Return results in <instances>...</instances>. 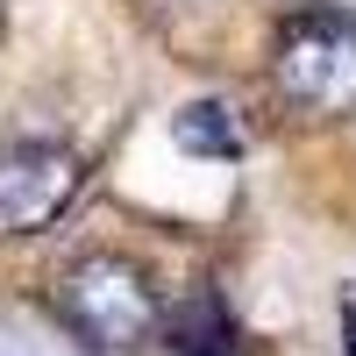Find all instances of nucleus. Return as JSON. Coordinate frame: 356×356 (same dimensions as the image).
<instances>
[{
    "label": "nucleus",
    "instance_id": "6",
    "mask_svg": "<svg viewBox=\"0 0 356 356\" xmlns=\"http://www.w3.org/2000/svg\"><path fill=\"white\" fill-rule=\"evenodd\" d=\"M157 8H207V0H157Z\"/></svg>",
    "mask_w": 356,
    "mask_h": 356
},
{
    "label": "nucleus",
    "instance_id": "2",
    "mask_svg": "<svg viewBox=\"0 0 356 356\" xmlns=\"http://www.w3.org/2000/svg\"><path fill=\"white\" fill-rule=\"evenodd\" d=\"M57 328H65L86 356H129L164 328V307L150 278L122 257H79L57 278Z\"/></svg>",
    "mask_w": 356,
    "mask_h": 356
},
{
    "label": "nucleus",
    "instance_id": "1",
    "mask_svg": "<svg viewBox=\"0 0 356 356\" xmlns=\"http://www.w3.org/2000/svg\"><path fill=\"white\" fill-rule=\"evenodd\" d=\"M271 86L292 114L335 122L356 114V15L349 8H300L271 43Z\"/></svg>",
    "mask_w": 356,
    "mask_h": 356
},
{
    "label": "nucleus",
    "instance_id": "5",
    "mask_svg": "<svg viewBox=\"0 0 356 356\" xmlns=\"http://www.w3.org/2000/svg\"><path fill=\"white\" fill-rule=\"evenodd\" d=\"M0 356H86V349L36 314H0Z\"/></svg>",
    "mask_w": 356,
    "mask_h": 356
},
{
    "label": "nucleus",
    "instance_id": "3",
    "mask_svg": "<svg viewBox=\"0 0 356 356\" xmlns=\"http://www.w3.org/2000/svg\"><path fill=\"white\" fill-rule=\"evenodd\" d=\"M79 186H86V171L65 143H8L0 150V228L8 235L50 228L79 200Z\"/></svg>",
    "mask_w": 356,
    "mask_h": 356
},
{
    "label": "nucleus",
    "instance_id": "7",
    "mask_svg": "<svg viewBox=\"0 0 356 356\" xmlns=\"http://www.w3.org/2000/svg\"><path fill=\"white\" fill-rule=\"evenodd\" d=\"M349 321H356V307H349Z\"/></svg>",
    "mask_w": 356,
    "mask_h": 356
},
{
    "label": "nucleus",
    "instance_id": "4",
    "mask_svg": "<svg viewBox=\"0 0 356 356\" xmlns=\"http://www.w3.org/2000/svg\"><path fill=\"white\" fill-rule=\"evenodd\" d=\"M171 143L186 157H207V164H228V157H243V114H235L228 100H186L171 114Z\"/></svg>",
    "mask_w": 356,
    "mask_h": 356
},
{
    "label": "nucleus",
    "instance_id": "8",
    "mask_svg": "<svg viewBox=\"0 0 356 356\" xmlns=\"http://www.w3.org/2000/svg\"><path fill=\"white\" fill-rule=\"evenodd\" d=\"M0 22H8V15H0Z\"/></svg>",
    "mask_w": 356,
    "mask_h": 356
}]
</instances>
